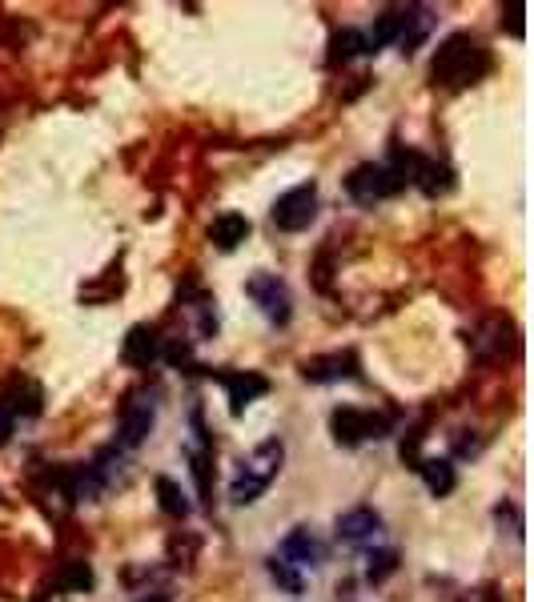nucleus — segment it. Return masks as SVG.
I'll return each instance as SVG.
<instances>
[{
	"instance_id": "obj_1",
	"label": "nucleus",
	"mask_w": 534,
	"mask_h": 602,
	"mask_svg": "<svg viewBox=\"0 0 534 602\" xmlns=\"http://www.w3.org/2000/svg\"><path fill=\"white\" fill-rule=\"evenodd\" d=\"M490 73V49L471 33H454L438 45L435 61H430V76L442 88H471L474 81H483Z\"/></svg>"
},
{
	"instance_id": "obj_2",
	"label": "nucleus",
	"mask_w": 534,
	"mask_h": 602,
	"mask_svg": "<svg viewBox=\"0 0 534 602\" xmlns=\"http://www.w3.org/2000/svg\"><path fill=\"white\" fill-rule=\"evenodd\" d=\"M282 458H286V446L277 442V438H265V442L253 450V455L237 467L234 482H229V503L234 506H253L261 494L270 491V482L277 479V470H282Z\"/></svg>"
},
{
	"instance_id": "obj_3",
	"label": "nucleus",
	"mask_w": 534,
	"mask_h": 602,
	"mask_svg": "<svg viewBox=\"0 0 534 602\" xmlns=\"http://www.w3.org/2000/svg\"><path fill=\"white\" fill-rule=\"evenodd\" d=\"M330 430H334L337 446H361V442H378L390 434V418L385 414H373V410H358V406H342L330 414Z\"/></svg>"
},
{
	"instance_id": "obj_4",
	"label": "nucleus",
	"mask_w": 534,
	"mask_h": 602,
	"mask_svg": "<svg viewBox=\"0 0 534 602\" xmlns=\"http://www.w3.org/2000/svg\"><path fill=\"white\" fill-rule=\"evenodd\" d=\"M406 189V177L390 165H358V169L346 177V193L358 201V205H378L385 197H397Z\"/></svg>"
},
{
	"instance_id": "obj_5",
	"label": "nucleus",
	"mask_w": 534,
	"mask_h": 602,
	"mask_svg": "<svg viewBox=\"0 0 534 602\" xmlns=\"http://www.w3.org/2000/svg\"><path fill=\"white\" fill-rule=\"evenodd\" d=\"M246 294L265 314L270 326H289V318H294V294H289V285L277 273H253L246 282Z\"/></svg>"
},
{
	"instance_id": "obj_6",
	"label": "nucleus",
	"mask_w": 534,
	"mask_h": 602,
	"mask_svg": "<svg viewBox=\"0 0 534 602\" xmlns=\"http://www.w3.org/2000/svg\"><path fill=\"white\" fill-rule=\"evenodd\" d=\"M274 225L282 234H301V229H310L313 217H318V185H294L286 193L274 201V210H270Z\"/></svg>"
},
{
	"instance_id": "obj_7",
	"label": "nucleus",
	"mask_w": 534,
	"mask_h": 602,
	"mask_svg": "<svg viewBox=\"0 0 534 602\" xmlns=\"http://www.w3.org/2000/svg\"><path fill=\"white\" fill-rule=\"evenodd\" d=\"M153 422H157V393L150 390L129 393V402L121 406V418H117V446L121 450H138L150 438Z\"/></svg>"
},
{
	"instance_id": "obj_8",
	"label": "nucleus",
	"mask_w": 534,
	"mask_h": 602,
	"mask_svg": "<svg viewBox=\"0 0 534 602\" xmlns=\"http://www.w3.org/2000/svg\"><path fill=\"white\" fill-rule=\"evenodd\" d=\"M213 378L225 386V393H229V410H234V414H246L249 402H258L261 393L270 390V378H261V374H253V369H217Z\"/></svg>"
},
{
	"instance_id": "obj_9",
	"label": "nucleus",
	"mask_w": 534,
	"mask_h": 602,
	"mask_svg": "<svg viewBox=\"0 0 534 602\" xmlns=\"http://www.w3.org/2000/svg\"><path fill=\"white\" fill-rule=\"evenodd\" d=\"M40 406H45V393H40L37 381H28V378H13L9 386H4V393H0V414H4L9 422L37 418Z\"/></svg>"
},
{
	"instance_id": "obj_10",
	"label": "nucleus",
	"mask_w": 534,
	"mask_h": 602,
	"mask_svg": "<svg viewBox=\"0 0 534 602\" xmlns=\"http://www.w3.org/2000/svg\"><path fill=\"white\" fill-rule=\"evenodd\" d=\"M361 374L358 357L349 354H318L310 362H301V378L318 381V386H330V381H354Z\"/></svg>"
},
{
	"instance_id": "obj_11",
	"label": "nucleus",
	"mask_w": 534,
	"mask_h": 602,
	"mask_svg": "<svg viewBox=\"0 0 534 602\" xmlns=\"http://www.w3.org/2000/svg\"><path fill=\"white\" fill-rule=\"evenodd\" d=\"M277 558H286L289 566H298V570H318L325 558V546L318 542V534H313L310 527H294L282 539V554Z\"/></svg>"
},
{
	"instance_id": "obj_12",
	"label": "nucleus",
	"mask_w": 534,
	"mask_h": 602,
	"mask_svg": "<svg viewBox=\"0 0 534 602\" xmlns=\"http://www.w3.org/2000/svg\"><path fill=\"white\" fill-rule=\"evenodd\" d=\"M382 534V515L370 510V506H354L346 515L337 518V539L346 546H361V542H373Z\"/></svg>"
},
{
	"instance_id": "obj_13",
	"label": "nucleus",
	"mask_w": 534,
	"mask_h": 602,
	"mask_svg": "<svg viewBox=\"0 0 534 602\" xmlns=\"http://www.w3.org/2000/svg\"><path fill=\"white\" fill-rule=\"evenodd\" d=\"M162 333L153 330V326H133V330L124 333V345H121V357L129 366L138 369H150L157 357H162Z\"/></svg>"
},
{
	"instance_id": "obj_14",
	"label": "nucleus",
	"mask_w": 534,
	"mask_h": 602,
	"mask_svg": "<svg viewBox=\"0 0 534 602\" xmlns=\"http://www.w3.org/2000/svg\"><path fill=\"white\" fill-rule=\"evenodd\" d=\"M430 28H435V13L426 9V4H406V21H402V37H397V49L411 57L426 37H430Z\"/></svg>"
},
{
	"instance_id": "obj_15",
	"label": "nucleus",
	"mask_w": 534,
	"mask_h": 602,
	"mask_svg": "<svg viewBox=\"0 0 534 602\" xmlns=\"http://www.w3.org/2000/svg\"><path fill=\"white\" fill-rule=\"evenodd\" d=\"M249 237V217L246 213H222V217H213V225H210V241L222 253H234L241 241Z\"/></svg>"
},
{
	"instance_id": "obj_16",
	"label": "nucleus",
	"mask_w": 534,
	"mask_h": 602,
	"mask_svg": "<svg viewBox=\"0 0 534 602\" xmlns=\"http://www.w3.org/2000/svg\"><path fill=\"white\" fill-rule=\"evenodd\" d=\"M418 470H423L426 491L435 494V498H447V494L454 491V482H459V474L450 467V458H426V462H418Z\"/></svg>"
},
{
	"instance_id": "obj_17",
	"label": "nucleus",
	"mask_w": 534,
	"mask_h": 602,
	"mask_svg": "<svg viewBox=\"0 0 534 602\" xmlns=\"http://www.w3.org/2000/svg\"><path fill=\"white\" fill-rule=\"evenodd\" d=\"M361 52H370V40H366V33H358V28H342V33H334V40H330V61L334 64L354 61Z\"/></svg>"
},
{
	"instance_id": "obj_18",
	"label": "nucleus",
	"mask_w": 534,
	"mask_h": 602,
	"mask_svg": "<svg viewBox=\"0 0 534 602\" xmlns=\"http://www.w3.org/2000/svg\"><path fill=\"white\" fill-rule=\"evenodd\" d=\"M402 21H406V9H385V13L373 21V33L366 37L370 40V52L385 49V45H397V37H402Z\"/></svg>"
},
{
	"instance_id": "obj_19",
	"label": "nucleus",
	"mask_w": 534,
	"mask_h": 602,
	"mask_svg": "<svg viewBox=\"0 0 534 602\" xmlns=\"http://www.w3.org/2000/svg\"><path fill=\"white\" fill-rule=\"evenodd\" d=\"M157 498H162V510L169 518H186L193 506H189V494L177 486L174 479H157Z\"/></svg>"
},
{
	"instance_id": "obj_20",
	"label": "nucleus",
	"mask_w": 534,
	"mask_h": 602,
	"mask_svg": "<svg viewBox=\"0 0 534 602\" xmlns=\"http://www.w3.org/2000/svg\"><path fill=\"white\" fill-rule=\"evenodd\" d=\"M57 590H69V594H85V590H93V570H88V563H81V558L64 563L61 578H57Z\"/></svg>"
},
{
	"instance_id": "obj_21",
	"label": "nucleus",
	"mask_w": 534,
	"mask_h": 602,
	"mask_svg": "<svg viewBox=\"0 0 534 602\" xmlns=\"http://www.w3.org/2000/svg\"><path fill=\"white\" fill-rule=\"evenodd\" d=\"M394 570H397V551H373L370 558H366V578H370V582H385Z\"/></svg>"
},
{
	"instance_id": "obj_22",
	"label": "nucleus",
	"mask_w": 534,
	"mask_h": 602,
	"mask_svg": "<svg viewBox=\"0 0 534 602\" xmlns=\"http://www.w3.org/2000/svg\"><path fill=\"white\" fill-rule=\"evenodd\" d=\"M270 575H274V582L282 590H289V594H301V575L286 563V558H277V554H274V558H270Z\"/></svg>"
},
{
	"instance_id": "obj_23",
	"label": "nucleus",
	"mask_w": 534,
	"mask_h": 602,
	"mask_svg": "<svg viewBox=\"0 0 534 602\" xmlns=\"http://www.w3.org/2000/svg\"><path fill=\"white\" fill-rule=\"evenodd\" d=\"M510 33H514V37H522V4H519V9H510Z\"/></svg>"
},
{
	"instance_id": "obj_24",
	"label": "nucleus",
	"mask_w": 534,
	"mask_h": 602,
	"mask_svg": "<svg viewBox=\"0 0 534 602\" xmlns=\"http://www.w3.org/2000/svg\"><path fill=\"white\" fill-rule=\"evenodd\" d=\"M13 426H16V422H9L4 414H0V446L9 442V434H13Z\"/></svg>"
}]
</instances>
